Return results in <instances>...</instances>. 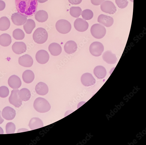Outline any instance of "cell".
<instances>
[{
	"label": "cell",
	"instance_id": "cell-9",
	"mask_svg": "<svg viewBox=\"0 0 146 145\" xmlns=\"http://www.w3.org/2000/svg\"><path fill=\"white\" fill-rule=\"evenodd\" d=\"M35 58L38 63L40 64H44L48 62L50 59V56L46 51L41 50L36 53Z\"/></svg>",
	"mask_w": 146,
	"mask_h": 145
},
{
	"label": "cell",
	"instance_id": "cell-18",
	"mask_svg": "<svg viewBox=\"0 0 146 145\" xmlns=\"http://www.w3.org/2000/svg\"><path fill=\"white\" fill-rule=\"evenodd\" d=\"M102 58L105 62L110 64H116L117 60L115 54H113L111 51L105 52L103 54Z\"/></svg>",
	"mask_w": 146,
	"mask_h": 145
},
{
	"label": "cell",
	"instance_id": "cell-6",
	"mask_svg": "<svg viewBox=\"0 0 146 145\" xmlns=\"http://www.w3.org/2000/svg\"><path fill=\"white\" fill-rule=\"evenodd\" d=\"M104 50L103 44L100 42H95L92 43L90 47V51L93 56L99 57L101 56Z\"/></svg>",
	"mask_w": 146,
	"mask_h": 145
},
{
	"label": "cell",
	"instance_id": "cell-30",
	"mask_svg": "<svg viewBox=\"0 0 146 145\" xmlns=\"http://www.w3.org/2000/svg\"><path fill=\"white\" fill-rule=\"evenodd\" d=\"M70 15L72 17L78 18L81 15L82 10L80 7H71L70 10Z\"/></svg>",
	"mask_w": 146,
	"mask_h": 145
},
{
	"label": "cell",
	"instance_id": "cell-28",
	"mask_svg": "<svg viewBox=\"0 0 146 145\" xmlns=\"http://www.w3.org/2000/svg\"><path fill=\"white\" fill-rule=\"evenodd\" d=\"M12 42L11 36L8 34L4 33L0 35V45L4 47L9 46Z\"/></svg>",
	"mask_w": 146,
	"mask_h": 145
},
{
	"label": "cell",
	"instance_id": "cell-16",
	"mask_svg": "<svg viewBox=\"0 0 146 145\" xmlns=\"http://www.w3.org/2000/svg\"><path fill=\"white\" fill-rule=\"evenodd\" d=\"M98 22L102 25L109 27L113 25L114 20L111 17L102 14L99 16Z\"/></svg>",
	"mask_w": 146,
	"mask_h": 145
},
{
	"label": "cell",
	"instance_id": "cell-3",
	"mask_svg": "<svg viewBox=\"0 0 146 145\" xmlns=\"http://www.w3.org/2000/svg\"><path fill=\"white\" fill-rule=\"evenodd\" d=\"M33 37L35 43L42 44L45 42L47 40L48 34L45 29L42 28H39L34 31Z\"/></svg>",
	"mask_w": 146,
	"mask_h": 145
},
{
	"label": "cell",
	"instance_id": "cell-26",
	"mask_svg": "<svg viewBox=\"0 0 146 145\" xmlns=\"http://www.w3.org/2000/svg\"><path fill=\"white\" fill-rule=\"evenodd\" d=\"M36 27L35 22L31 19L27 20L26 22L23 25V29L28 34L32 33V31Z\"/></svg>",
	"mask_w": 146,
	"mask_h": 145
},
{
	"label": "cell",
	"instance_id": "cell-19",
	"mask_svg": "<svg viewBox=\"0 0 146 145\" xmlns=\"http://www.w3.org/2000/svg\"><path fill=\"white\" fill-rule=\"evenodd\" d=\"M78 46L74 41L70 40L67 42L64 46L65 52L68 54H71L74 53L77 51Z\"/></svg>",
	"mask_w": 146,
	"mask_h": 145
},
{
	"label": "cell",
	"instance_id": "cell-10",
	"mask_svg": "<svg viewBox=\"0 0 146 145\" xmlns=\"http://www.w3.org/2000/svg\"><path fill=\"white\" fill-rule=\"evenodd\" d=\"M74 26L75 29L80 32L86 31L89 27V24L86 20L80 18H77L75 21Z\"/></svg>",
	"mask_w": 146,
	"mask_h": 145
},
{
	"label": "cell",
	"instance_id": "cell-21",
	"mask_svg": "<svg viewBox=\"0 0 146 145\" xmlns=\"http://www.w3.org/2000/svg\"><path fill=\"white\" fill-rule=\"evenodd\" d=\"M51 54L53 56H57L62 53V49L60 45L56 43H52L50 44L48 47Z\"/></svg>",
	"mask_w": 146,
	"mask_h": 145
},
{
	"label": "cell",
	"instance_id": "cell-20",
	"mask_svg": "<svg viewBox=\"0 0 146 145\" xmlns=\"http://www.w3.org/2000/svg\"><path fill=\"white\" fill-rule=\"evenodd\" d=\"M29 126L31 130H34L43 127L44 124L40 119L38 118L34 117L30 120Z\"/></svg>",
	"mask_w": 146,
	"mask_h": 145
},
{
	"label": "cell",
	"instance_id": "cell-37",
	"mask_svg": "<svg viewBox=\"0 0 146 145\" xmlns=\"http://www.w3.org/2000/svg\"><path fill=\"white\" fill-rule=\"evenodd\" d=\"M69 3L73 5H78L82 2V0H68Z\"/></svg>",
	"mask_w": 146,
	"mask_h": 145
},
{
	"label": "cell",
	"instance_id": "cell-15",
	"mask_svg": "<svg viewBox=\"0 0 146 145\" xmlns=\"http://www.w3.org/2000/svg\"><path fill=\"white\" fill-rule=\"evenodd\" d=\"M11 19L15 25L21 26L25 23L27 20V18L23 16L18 13H15L12 15Z\"/></svg>",
	"mask_w": 146,
	"mask_h": 145
},
{
	"label": "cell",
	"instance_id": "cell-29",
	"mask_svg": "<svg viewBox=\"0 0 146 145\" xmlns=\"http://www.w3.org/2000/svg\"><path fill=\"white\" fill-rule=\"evenodd\" d=\"M10 26V22L9 19L3 17L0 19V30L5 31L8 30Z\"/></svg>",
	"mask_w": 146,
	"mask_h": 145
},
{
	"label": "cell",
	"instance_id": "cell-13",
	"mask_svg": "<svg viewBox=\"0 0 146 145\" xmlns=\"http://www.w3.org/2000/svg\"><path fill=\"white\" fill-rule=\"evenodd\" d=\"M12 48L13 52L18 55L25 52L27 50L26 45L23 42H15L12 46Z\"/></svg>",
	"mask_w": 146,
	"mask_h": 145
},
{
	"label": "cell",
	"instance_id": "cell-2",
	"mask_svg": "<svg viewBox=\"0 0 146 145\" xmlns=\"http://www.w3.org/2000/svg\"><path fill=\"white\" fill-rule=\"evenodd\" d=\"M33 106L35 110L40 113H45L49 111L51 108L49 102L41 97L38 98L35 100Z\"/></svg>",
	"mask_w": 146,
	"mask_h": 145
},
{
	"label": "cell",
	"instance_id": "cell-17",
	"mask_svg": "<svg viewBox=\"0 0 146 145\" xmlns=\"http://www.w3.org/2000/svg\"><path fill=\"white\" fill-rule=\"evenodd\" d=\"M2 114L3 117L6 120H11L15 118L16 113L14 109L7 106L3 109Z\"/></svg>",
	"mask_w": 146,
	"mask_h": 145
},
{
	"label": "cell",
	"instance_id": "cell-42",
	"mask_svg": "<svg viewBox=\"0 0 146 145\" xmlns=\"http://www.w3.org/2000/svg\"><path fill=\"white\" fill-rule=\"evenodd\" d=\"M4 131L2 128L0 127V134H3Z\"/></svg>",
	"mask_w": 146,
	"mask_h": 145
},
{
	"label": "cell",
	"instance_id": "cell-39",
	"mask_svg": "<svg viewBox=\"0 0 146 145\" xmlns=\"http://www.w3.org/2000/svg\"><path fill=\"white\" fill-rule=\"evenodd\" d=\"M29 130L25 128H21L18 130L17 132H20L28 131Z\"/></svg>",
	"mask_w": 146,
	"mask_h": 145
},
{
	"label": "cell",
	"instance_id": "cell-14",
	"mask_svg": "<svg viewBox=\"0 0 146 145\" xmlns=\"http://www.w3.org/2000/svg\"><path fill=\"white\" fill-rule=\"evenodd\" d=\"M9 86L14 89H18L21 86V79L18 76L14 75L11 76L8 80Z\"/></svg>",
	"mask_w": 146,
	"mask_h": 145
},
{
	"label": "cell",
	"instance_id": "cell-25",
	"mask_svg": "<svg viewBox=\"0 0 146 145\" xmlns=\"http://www.w3.org/2000/svg\"><path fill=\"white\" fill-rule=\"evenodd\" d=\"M48 18L47 13L43 10H40L36 12L35 15V19L36 21L40 23L46 21Z\"/></svg>",
	"mask_w": 146,
	"mask_h": 145
},
{
	"label": "cell",
	"instance_id": "cell-23",
	"mask_svg": "<svg viewBox=\"0 0 146 145\" xmlns=\"http://www.w3.org/2000/svg\"><path fill=\"white\" fill-rule=\"evenodd\" d=\"M94 73L96 77L100 79L104 78L107 74L105 68L102 66L96 67L94 70Z\"/></svg>",
	"mask_w": 146,
	"mask_h": 145
},
{
	"label": "cell",
	"instance_id": "cell-31",
	"mask_svg": "<svg viewBox=\"0 0 146 145\" xmlns=\"http://www.w3.org/2000/svg\"><path fill=\"white\" fill-rule=\"evenodd\" d=\"M13 36L14 39L17 40H22L25 38V34L23 30L18 28L13 31Z\"/></svg>",
	"mask_w": 146,
	"mask_h": 145
},
{
	"label": "cell",
	"instance_id": "cell-38",
	"mask_svg": "<svg viewBox=\"0 0 146 145\" xmlns=\"http://www.w3.org/2000/svg\"><path fill=\"white\" fill-rule=\"evenodd\" d=\"M6 4L5 2L1 0H0V11L4 10Z\"/></svg>",
	"mask_w": 146,
	"mask_h": 145
},
{
	"label": "cell",
	"instance_id": "cell-12",
	"mask_svg": "<svg viewBox=\"0 0 146 145\" xmlns=\"http://www.w3.org/2000/svg\"><path fill=\"white\" fill-rule=\"evenodd\" d=\"M19 63L21 66L24 67H31L33 64V60L30 55L25 54L19 58Z\"/></svg>",
	"mask_w": 146,
	"mask_h": 145
},
{
	"label": "cell",
	"instance_id": "cell-43",
	"mask_svg": "<svg viewBox=\"0 0 146 145\" xmlns=\"http://www.w3.org/2000/svg\"><path fill=\"white\" fill-rule=\"evenodd\" d=\"M130 1L132 2H133V0H130Z\"/></svg>",
	"mask_w": 146,
	"mask_h": 145
},
{
	"label": "cell",
	"instance_id": "cell-32",
	"mask_svg": "<svg viewBox=\"0 0 146 145\" xmlns=\"http://www.w3.org/2000/svg\"><path fill=\"white\" fill-rule=\"evenodd\" d=\"M81 15L83 19L85 20H91L93 18L94 16L92 11L88 9L83 11Z\"/></svg>",
	"mask_w": 146,
	"mask_h": 145
},
{
	"label": "cell",
	"instance_id": "cell-34",
	"mask_svg": "<svg viewBox=\"0 0 146 145\" xmlns=\"http://www.w3.org/2000/svg\"><path fill=\"white\" fill-rule=\"evenodd\" d=\"M9 94V89L7 87L3 86L0 87V97L6 98L8 96Z\"/></svg>",
	"mask_w": 146,
	"mask_h": 145
},
{
	"label": "cell",
	"instance_id": "cell-5",
	"mask_svg": "<svg viewBox=\"0 0 146 145\" xmlns=\"http://www.w3.org/2000/svg\"><path fill=\"white\" fill-rule=\"evenodd\" d=\"M56 28L57 31L62 34H66L71 30L72 26L70 23L68 21L60 19L56 24Z\"/></svg>",
	"mask_w": 146,
	"mask_h": 145
},
{
	"label": "cell",
	"instance_id": "cell-36",
	"mask_svg": "<svg viewBox=\"0 0 146 145\" xmlns=\"http://www.w3.org/2000/svg\"><path fill=\"white\" fill-rule=\"evenodd\" d=\"M105 0H91L92 3L94 5L98 6L101 5Z\"/></svg>",
	"mask_w": 146,
	"mask_h": 145
},
{
	"label": "cell",
	"instance_id": "cell-22",
	"mask_svg": "<svg viewBox=\"0 0 146 145\" xmlns=\"http://www.w3.org/2000/svg\"><path fill=\"white\" fill-rule=\"evenodd\" d=\"M35 90L38 94L40 95H44L48 93V88L45 83L41 82L36 84Z\"/></svg>",
	"mask_w": 146,
	"mask_h": 145
},
{
	"label": "cell",
	"instance_id": "cell-40",
	"mask_svg": "<svg viewBox=\"0 0 146 145\" xmlns=\"http://www.w3.org/2000/svg\"><path fill=\"white\" fill-rule=\"evenodd\" d=\"M1 111H0V124H1L4 121V120L2 117L1 115Z\"/></svg>",
	"mask_w": 146,
	"mask_h": 145
},
{
	"label": "cell",
	"instance_id": "cell-1",
	"mask_svg": "<svg viewBox=\"0 0 146 145\" xmlns=\"http://www.w3.org/2000/svg\"><path fill=\"white\" fill-rule=\"evenodd\" d=\"M18 13L27 17L34 15L37 11L38 0H15Z\"/></svg>",
	"mask_w": 146,
	"mask_h": 145
},
{
	"label": "cell",
	"instance_id": "cell-27",
	"mask_svg": "<svg viewBox=\"0 0 146 145\" xmlns=\"http://www.w3.org/2000/svg\"><path fill=\"white\" fill-rule=\"evenodd\" d=\"M18 95L20 99L23 101H28L31 97V93L30 91L26 88H23L18 92Z\"/></svg>",
	"mask_w": 146,
	"mask_h": 145
},
{
	"label": "cell",
	"instance_id": "cell-4",
	"mask_svg": "<svg viewBox=\"0 0 146 145\" xmlns=\"http://www.w3.org/2000/svg\"><path fill=\"white\" fill-rule=\"evenodd\" d=\"M90 31L93 37L97 39L103 38L106 33L105 27L100 24H96L93 25L91 28Z\"/></svg>",
	"mask_w": 146,
	"mask_h": 145
},
{
	"label": "cell",
	"instance_id": "cell-7",
	"mask_svg": "<svg viewBox=\"0 0 146 145\" xmlns=\"http://www.w3.org/2000/svg\"><path fill=\"white\" fill-rule=\"evenodd\" d=\"M100 7L103 11L109 14H114L117 11L116 7L114 4L110 1H105L101 4Z\"/></svg>",
	"mask_w": 146,
	"mask_h": 145
},
{
	"label": "cell",
	"instance_id": "cell-41",
	"mask_svg": "<svg viewBox=\"0 0 146 145\" xmlns=\"http://www.w3.org/2000/svg\"><path fill=\"white\" fill-rule=\"evenodd\" d=\"M48 0H38V2L40 3H44L47 1Z\"/></svg>",
	"mask_w": 146,
	"mask_h": 145
},
{
	"label": "cell",
	"instance_id": "cell-35",
	"mask_svg": "<svg viewBox=\"0 0 146 145\" xmlns=\"http://www.w3.org/2000/svg\"><path fill=\"white\" fill-rule=\"evenodd\" d=\"M115 3L118 7L121 9L126 8L128 4L127 0H115Z\"/></svg>",
	"mask_w": 146,
	"mask_h": 145
},
{
	"label": "cell",
	"instance_id": "cell-24",
	"mask_svg": "<svg viewBox=\"0 0 146 145\" xmlns=\"http://www.w3.org/2000/svg\"><path fill=\"white\" fill-rule=\"evenodd\" d=\"M35 77L33 72L30 70L25 71L22 75V79L23 81L27 83H30L33 82Z\"/></svg>",
	"mask_w": 146,
	"mask_h": 145
},
{
	"label": "cell",
	"instance_id": "cell-11",
	"mask_svg": "<svg viewBox=\"0 0 146 145\" xmlns=\"http://www.w3.org/2000/svg\"><path fill=\"white\" fill-rule=\"evenodd\" d=\"M81 81L83 85L86 87L93 85L96 82L92 75L89 73L83 74L81 77Z\"/></svg>",
	"mask_w": 146,
	"mask_h": 145
},
{
	"label": "cell",
	"instance_id": "cell-33",
	"mask_svg": "<svg viewBox=\"0 0 146 145\" xmlns=\"http://www.w3.org/2000/svg\"><path fill=\"white\" fill-rule=\"evenodd\" d=\"M16 126L12 122H9L7 124L6 126L7 134H13L15 132Z\"/></svg>",
	"mask_w": 146,
	"mask_h": 145
},
{
	"label": "cell",
	"instance_id": "cell-8",
	"mask_svg": "<svg viewBox=\"0 0 146 145\" xmlns=\"http://www.w3.org/2000/svg\"><path fill=\"white\" fill-rule=\"evenodd\" d=\"M19 91V90L17 89L12 90L9 99L10 103L17 108L21 107L22 103L18 95Z\"/></svg>",
	"mask_w": 146,
	"mask_h": 145
}]
</instances>
